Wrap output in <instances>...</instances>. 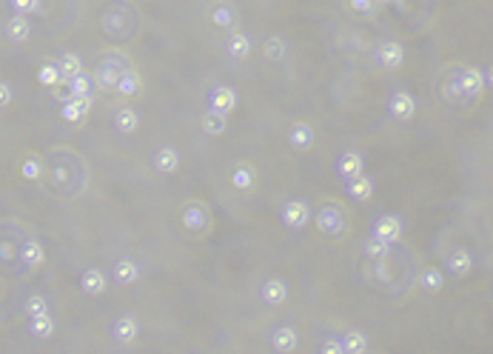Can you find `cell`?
Wrapping results in <instances>:
<instances>
[{
	"instance_id": "cell-1",
	"label": "cell",
	"mask_w": 493,
	"mask_h": 354,
	"mask_svg": "<svg viewBox=\"0 0 493 354\" xmlns=\"http://www.w3.org/2000/svg\"><path fill=\"white\" fill-rule=\"evenodd\" d=\"M317 229L328 237H342L345 229H348V220H345V212L340 203H323V209L317 212Z\"/></svg>"
},
{
	"instance_id": "cell-2",
	"label": "cell",
	"mask_w": 493,
	"mask_h": 354,
	"mask_svg": "<svg viewBox=\"0 0 493 354\" xmlns=\"http://www.w3.org/2000/svg\"><path fill=\"white\" fill-rule=\"evenodd\" d=\"M183 226H185L191 235L202 237V235L211 229V215H208V209H205L200 200L185 203V206H183Z\"/></svg>"
},
{
	"instance_id": "cell-3",
	"label": "cell",
	"mask_w": 493,
	"mask_h": 354,
	"mask_svg": "<svg viewBox=\"0 0 493 354\" xmlns=\"http://www.w3.org/2000/svg\"><path fill=\"white\" fill-rule=\"evenodd\" d=\"M103 29H106V35H112V38L129 35V29H134L131 9H129V6H112V9L103 15Z\"/></svg>"
},
{
	"instance_id": "cell-4",
	"label": "cell",
	"mask_w": 493,
	"mask_h": 354,
	"mask_svg": "<svg viewBox=\"0 0 493 354\" xmlns=\"http://www.w3.org/2000/svg\"><path fill=\"white\" fill-rule=\"evenodd\" d=\"M237 103H239V97H237V92L231 86H217L208 95V109L217 112V114H225V117L237 109Z\"/></svg>"
},
{
	"instance_id": "cell-5",
	"label": "cell",
	"mask_w": 493,
	"mask_h": 354,
	"mask_svg": "<svg viewBox=\"0 0 493 354\" xmlns=\"http://www.w3.org/2000/svg\"><path fill=\"white\" fill-rule=\"evenodd\" d=\"M374 237L382 240V243H388V246H394V243L402 237V220H399L396 215H382V218H376V223H374Z\"/></svg>"
},
{
	"instance_id": "cell-6",
	"label": "cell",
	"mask_w": 493,
	"mask_h": 354,
	"mask_svg": "<svg viewBox=\"0 0 493 354\" xmlns=\"http://www.w3.org/2000/svg\"><path fill=\"white\" fill-rule=\"evenodd\" d=\"M280 218H283V223H286L288 229H303V226L311 220V209H308L305 200H288V203L283 206Z\"/></svg>"
},
{
	"instance_id": "cell-7",
	"label": "cell",
	"mask_w": 493,
	"mask_h": 354,
	"mask_svg": "<svg viewBox=\"0 0 493 354\" xmlns=\"http://www.w3.org/2000/svg\"><path fill=\"white\" fill-rule=\"evenodd\" d=\"M260 297H263L266 306L277 309V306H283V303L288 300V283H286L283 277H269V280L263 283V289H260Z\"/></svg>"
},
{
	"instance_id": "cell-8",
	"label": "cell",
	"mask_w": 493,
	"mask_h": 354,
	"mask_svg": "<svg viewBox=\"0 0 493 354\" xmlns=\"http://www.w3.org/2000/svg\"><path fill=\"white\" fill-rule=\"evenodd\" d=\"M376 60L385 69H399L405 63V46L396 43V41H385V43L376 46Z\"/></svg>"
},
{
	"instance_id": "cell-9",
	"label": "cell",
	"mask_w": 493,
	"mask_h": 354,
	"mask_svg": "<svg viewBox=\"0 0 493 354\" xmlns=\"http://www.w3.org/2000/svg\"><path fill=\"white\" fill-rule=\"evenodd\" d=\"M456 86L462 89V95H467V97H479L482 89H484V83H482V72L473 69V66H462L459 75H456Z\"/></svg>"
},
{
	"instance_id": "cell-10",
	"label": "cell",
	"mask_w": 493,
	"mask_h": 354,
	"mask_svg": "<svg viewBox=\"0 0 493 354\" xmlns=\"http://www.w3.org/2000/svg\"><path fill=\"white\" fill-rule=\"evenodd\" d=\"M337 171L345 177V181H357V177H362L365 174V160H362V154L359 151H345L340 160H337Z\"/></svg>"
},
{
	"instance_id": "cell-11",
	"label": "cell",
	"mask_w": 493,
	"mask_h": 354,
	"mask_svg": "<svg viewBox=\"0 0 493 354\" xmlns=\"http://www.w3.org/2000/svg\"><path fill=\"white\" fill-rule=\"evenodd\" d=\"M388 112L394 114V120H411L416 114V97L411 92H396L388 103Z\"/></svg>"
},
{
	"instance_id": "cell-12",
	"label": "cell",
	"mask_w": 493,
	"mask_h": 354,
	"mask_svg": "<svg viewBox=\"0 0 493 354\" xmlns=\"http://www.w3.org/2000/svg\"><path fill=\"white\" fill-rule=\"evenodd\" d=\"M80 289H83L89 297H100V294L109 289L106 272H100V269H86V272L80 274Z\"/></svg>"
},
{
	"instance_id": "cell-13",
	"label": "cell",
	"mask_w": 493,
	"mask_h": 354,
	"mask_svg": "<svg viewBox=\"0 0 493 354\" xmlns=\"http://www.w3.org/2000/svg\"><path fill=\"white\" fill-rule=\"evenodd\" d=\"M92 106H94L92 95H89V97H75V100L63 103L60 114H63V120H66V123H83V117L92 112Z\"/></svg>"
},
{
	"instance_id": "cell-14",
	"label": "cell",
	"mask_w": 493,
	"mask_h": 354,
	"mask_svg": "<svg viewBox=\"0 0 493 354\" xmlns=\"http://www.w3.org/2000/svg\"><path fill=\"white\" fill-rule=\"evenodd\" d=\"M112 334H114V340H117V343L131 345V343L137 340V334H140V323H137V317H131V314L117 317V323H114Z\"/></svg>"
},
{
	"instance_id": "cell-15",
	"label": "cell",
	"mask_w": 493,
	"mask_h": 354,
	"mask_svg": "<svg viewBox=\"0 0 493 354\" xmlns=\"http://www.w3.org/2000/svg\"><path fill=\"white\" fill-rule=\"evenodd\" d=\"M254 183H257V171H254V166H249V163H237L234 171H231V186H234L237 192H251Z\"/></svg>"
},
{
	"instance_id": "cell-16",
	"label": "cell",
	"mask_w": 493,
	"mask_h": 354,
	"mask_svg": "<svg viewBox=\"0 0 493 354\" xmlns=\"http://www.w3.org/2000/svg\"><path fill=\"white\" fill-rule=\"evenodd\" d=\"M154 168H157L160 174H174V171L180 168V154H177V149H174V146H160V149L154 151Z\"/></svg>"
},
{
	"instance_id": "cell-17",
	"label": "cell",
	"mask_w": 493,
	"mask_h": 354,
	"mask_svg": "<svg viewBox=\"0 0 493 354\" xmlns=\"http://www.w3.org/2000/svg\"><path fill=\"white\" fill-rule=\"evenodd\" d=\"M288 143H291L297 151H308V149L314 146V129H311L305 120L294 123L291 132H288Z\"/></svg>"
},
{
	"instance_id": "cell-18",
	"label": "cell",
	"mask_w": 493,
	"mask_h": 354,
	"mask_svg": "<svg viewBox=\"0 0 493 354\" xmlns=\"http://www.w3.org/2000/svg\"><path fill=\"white\" fill-rule=\"evenodd\" d=\"M297 343H300V334H297L294 326H280V328L271 334V345H274L277 351H283V354H291V351L297 348Z\"/></svg>"
},
{
	"instance_id": "cell-19",
	"label": "cell",
	"mask_w": 493,
	"mask_h": 354,
	"mask_svg": "<svg viewBox=\"0 0 493 354\" xmlns=\"http://www.w3.org/2000/svg\"><path fill=\"white\" fill-rule=\"evenodd\" d=\"M4 32H6L9 41L23 43V41H29V35H32V23H29V18H18V15H12V18L6 21Z\"/></svg>"
},
{
	"instance_id": "cell-20",
	"label": "cell",
	"mask_w": 493,
	"mask_h": 354,
	"mask_svg": "<svg viewBox=\"0 0 493 354\" xmlns=\"http://www.w3.org/2000/svg\"><path fill=\"white\" fill-rule=\"evenodd\" d=\"M58 69H60V80H63V86H66L69 80H75V77L83 72V60H80L75 52H63L60 60H58Z\"/></svg>"
},
{
	"instance_id": "cell-21",
	"label": "cell",
	"mask_w": 493,
	"mask_h": 354,
	"mask_svg": "<svg viewBox=\"0 0 493 354\" xmlns=\"http://www.w3.org/2000/svg\"><path fill=\"white\" fill-rule=\"evenodd\" d=\"M114 280H117L120 286H134V283L140 280V266H137L134 260H129V257L117 260V263H114Z\"/></svg>"
},
{
	"instance_id": "cell-22",
	"label": "cell",
	"mask_w": 493,
	"mask_h": 354,
	"mask_svg": "<svg viewBox=\"0 0 493 354\" xmlns=\"http://www.w3.org/2000/svg\"><path fill=\"white\" fill-rule=\"evenodd\" d=\"M114 126H117L120 134H134V132L140 129V114H137V109L123 106V109L114 114Z\"/></svg>"
},
{
	"instance_id": "cell-23",
	"label": "cell",
	"mask_w": 493,
	"mask_h": 354,
	"mask_svg": "<svg viewBox=\"0 0 493 354\" xmlns=\"http://www.w3.org/2000/svg\"><path fill=\"white\" fill-rule=\"evenodd\" d=\"M251 38L245 35V32H234L231 38H228V55L234 58V60H245L251 55Z\"/></svg>"
},
{
	"instance_id": "cell-24",
	"label": "cell",
	"mask_w": 493,
	"mask_h": 354,
	"mask_svg": "<svg viewBox=\"0 0 493 354\" xmlns=\"http://www.w3.org/2000/svg\"><path fill=\"white\" fill-rule=\"evenodd\" d=\"M21 260H23L29 269L43 266V260H46V249H43V243H38V240H26L23 249H21Z\"/></svg>"
},
{
	"instance_id": "cell-25",
	"label": "cell",
	"mask_w": 493,
	"mask_h": 354,
	"mask_svg": "<svg viewBox=\"0 0 493 354\" xmlns=\"http://www.w3.org/2000/svg\"><path fill=\"white\" fill-rule=\"evenodd\" d=\"M200 126H202V132L211 134V137H220V134L228 132V120H225V114H217V112H211V109L202 114Z\"/></svg>"
},
{
	"instance_id": "cell-26",
	"label": "cell",
	"mask_w": 493,
	"mask_h": 354,
	"mask_svg": "<svg viewBox=\"0 0 493 354\" xmlns=\"http://www.w3.org/2000/svg\"><path fill=\"white\" fill-rule=\"evenodd\" d=\"M448 269H450L456 277H467V274H470V269H473V257H470V252L456 249V252L448 257Z\"/></svg>"
},
{
	"instance_id": "cell-27",
	"label": "cell",
	"mask_w": 493,
	"mask_h": 354,
	"mask_svg": "<svg viewBox=\"0 0 493 354\" xmlns=\"http://www.w3.org/2000/svg\"><path fill=\"white\" fill-rule=\"evenodd\" d=\"M340 343H342V351H345V354H365V351H368V334L359 331V328L348 331Z\"/></svg>"
},
{
	"instance_id": "cell-28",
	"label": "cell",
	"mask_w": 493,
	"mask_h": 354,
	"mask_svg": "<svg viewBox=\"0 0 493 354\" xmlns=\"http://www.w3.org/2000/svg\"><path fill=\"white\" fill-rule=\"evenodd\" d=\"M348 195H351L354 200H371V195H374V181H371L368 174L357 177V181H348Z\"/></svg>"
},
{
	"instance_id": "cell-29",
	"label": "cell",
	"mask_w": 493,
	"mask_h": 354,
	"mask_svg": "<svg viewBox=\"0 0 493 354\" xmlns=\"http://www.w3.org/2000/svg\"><path fill=\"white\" fill-rule=\"evenodd\" d=\"M140 89H143V80H140V75L131 69V72L120 75V80H117V89H114V92H120L123 97H134Z\"/></svg>"
},
{
	"instance_id": "cell-30",
	"label": "cell",
	"mask_w": 493,
	"mask_h": 354,
	"mask_svg": "<svg viewBox=\"0 0 493 354\" xmlns=\"http://www.w3.org/2000/svg\"><path fill=\"white\" fill-rule=\"evenodd\" d=\"M55 317L52 314H40V317H32L29 320V331L35 334V337H40V340H46V337H52L55 334Z\"/></svg>"
},
{
	"instance_id": "cell-31",
	"label": "cell",
	"mask_w": 493,
	"mask_h": 354,
	"mask_svg": "<svg viewBox=\"0 0 493 354\" xmlns=\"http://www.w3.org/2000/svg\"><path fill=\"white\" fill-rule=\"evenodd\" d=\"M43 171H46V166H43V160H40L38 154H26V157H23V163H21V174L26 177V181H40Z\"/></svg>"
},
{
	"instance_id": "cell-32",
	"label": "cell",
	"mask_w": 493,
	"mask_h": 354,
	"mask_svg": "<svg viewBox=\"0 0 493 354\" xmlns=\"http://www.w3.org/2000/svg\"><path fill=\"white\" fill-rule=\"evenodd\" d=\"M419 286H422V289H428V291H442L445 277H442V272H439L436 266H425V269H422V274H419Z\"/></svg>"
},
{
	"instance_id": "cell-33",
	"label": "cell",
	"mask_w": 493,
	"mask_h": 354,
	"mask_svg": "<svg viewBox=\"0 0 493 354\" xmlns=\"http://www.w3.org/2000/svg\"><path fill=\"white\" fill-rule=\"evenodd\" d=\"M211 23H214L217 29H234V26H237V12H234V6H217V9L211 12Z\"/></svg>"
},
{
	"instance_id": "cell-34",
	"label": "cell",
	"mask_w": 493,
	"mask_h": 354,
	"mask_svg": "<svg viewBox=\"0 0 493 354\" xmlns=\"http://www.w3.org/2000/svg\"><path fill=\"white\" fill-rule=\"evenodd\" d=\"M263 55H266L269 60L277 63V60H283V58L288 55V46H286V41H283L280 35H271V38L263 43Z\"/></svg>"
},
{
	"instance_id": "cell-35",
	"label": "cell",
	"mask_w": 493,
	"mask_h": 354,
	"mask_svg": "<svg viewBox=\"0 0 493 354\" xmlns=\"http://www.w3.org/2000/svg\"><path fill=\"white\" fill-rule=\"evenodd\" d=\"M38 83H40V86H49V89H58V86H63L58 63H43V66L38 69Z\"/></svg>"
},
{
	"instance_id": "cell-36",
	"label": "cell",
	"mask_w": 493,
	"mask_h": 354,
	"mask_svg": "<svg viewBox=\"0 0 493 354\" xmlns=\"http://www.w3.org/2000/svg\"><path fill=\"white\" fill-rule=\"evenodd\" d=\"M12 12L18 15V18H29V15H38V12H43V4L40 0H12Z\"/></svg>"
},
{
	"instance_id": "cell-37",
	"label": "cell",
	"mask_w": 493,
	"mask_h": 354,
	"mask_svg": "<svg viewBox=\"0 0 493 354\" xmlns=\"http://www.w3.org/2000/svg\"><path fill=\"white\" fill-rule=\"evenodd\" d=\"M388 252H391V246H388V243H382V240H376L374 235L365 240V254H368L371 260H385V257H388Z\"/></svg>"
},
{
	"instance_id": "cell-38",
	"label": "cell",
	"mask_w": 493,
	"mask_h": 354,
	"mask_svg": "<svg viewBox=\"0 0 493 354\" xmlns=\"http://www.w3.org/2000/svg\"><path fill=\"white\" fill-rule=\"evenodd\" d=\"M26 314H29V320H32V317H40V314H49L46 297H43V294H32V297L26 300Z\"/></svg>"
},
{
	"instance_id": "cell-39",
	"label": "cell",
	"mask_w": 493,
	"mask_h": 354,
	"mask_svg": "<svg viewBox=\"0 0 493 354\" xmlns=\"http://www.w3.org/2000/svg\"><path fill=\"white\" fill-rule=\"evenodd\" d=\"M348 9H351L354 15H362V18H374V15L379 12V4H371V0H351V4H348Z\"/></svg>"
},
{
	"instance_id": "cell-40",
	"label": "cell",
	"mask_w": 493,
	"mask_h": 354,
	"mask_svg": "<svg viewBox=\"0 0 493 354\" xmlns=\"http://www.w3.org/2000/svg\"><path fill=\"white\" fill-rule=\"evenodd\" d=\"M320 354H345V351H342V343L337 337H325L320 345Z\"/></svg>"
},
{
	"instance_id": "cell-41",
	"label": "cell",
	"mask_w": 493,
	"mask_h": 354,
	"mask_svg": "<svg viewBox=\"0 0 493 354\" xmlns=\"http://www.w3.org/2000/svg\"><path fill=\"white\" fill-rule=\"evenodd\" d=\"M12 103V86L6 80H0V109H6Z\"/></svg>"
}]
</instances>
